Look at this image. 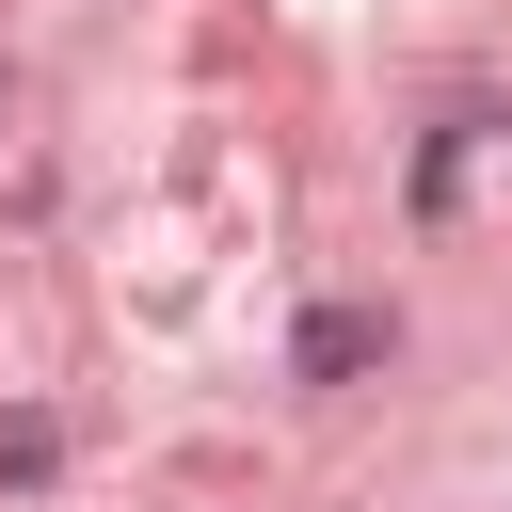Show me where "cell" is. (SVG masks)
<instances>
[{
  "label": "cell",
  "mask_w": 512,
  "mask_h": 512,
  "mask_svg": "<svg viewBox=\"0 0 512 512\" xmlns=\"http://www.w3.org/2000/svg\"><path fill=\"white\" fill-rule=\"evenodd\" d=\"M384 352H400L384 304H320V320L288 336V384H352V368H384Z\"/></svg>",
  "instance_id": "6da1fadb"
},
{
  "label": "cell",
  "mask_w": 512,
  "mask_h": 512,
  "mask_svg": "<svg viewBox=\"0 0 512 512\" xmlns=\"http://www.w3.org/2000/svg\"><path fill=\"white\" fill-rule=\"evenodd\" d=\"M48 464H64V432L48 416H0V480H48Z\"/></svg>",
  "instance_id": "7a4b0ae2"
}]
</instances>
